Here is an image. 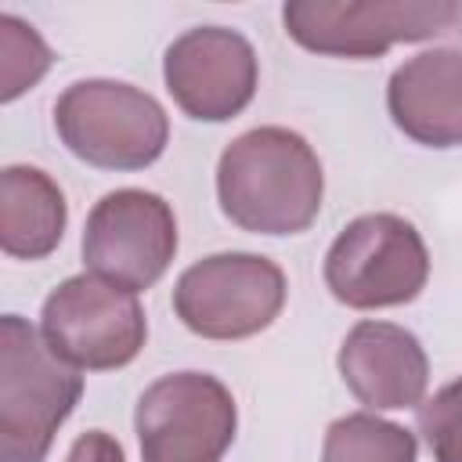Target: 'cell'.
<instances>
[{
  "label": "cell",
  "instance_id": "obj_6",
  "mask_svg": "<svg viewBox=\"0 0 462 462\" xmlns=\"http://www.w3.org/2000/svg\"><path fill=\"white\" fill-rule=\"evenodd\" d=\"M40 332L72 368L108 372L130 365L141 354L148 318L137 292L87 271L65 278L43 300Z\"/></svg>",
  "mask_w": 462,
  "mask_h": 462
},
{
  "label": "cell",
  "instance_id": "obj_17",
  "mask_svg": "<svg viewBox=\"0 0 462 462\" xmlns=\"http://www.w3.org/2000/svg\"><path fill=\"white\" fill-rule=\"evenodd\" d=\"M65 462H126V458H123V448L116 437H108L105 430H90V433L76 437Z\"/></svg>",
  "mask_w": 462,
  "mask_h": 462
},
{
  "label": "cell",
  "instance_id": "obj_2",
  "mask_svg": "<svg viewBox=\"0 0 462 462\" xmlns=\"http://www.w3.org/2000/svg\"><path fill=\"white\" fill-rule=\"evenodd\" d=\"M83 397V375L25 318H0V462H43Z\"/></svg>",
  "mask_w": 462,
  "mask_h": 462
},
{
  "label": "cell",
  "instance_id": "obj_4",
  "mask_svg": "<svg viewBox=\"0 0 462 462\" xmlns=\"http://www.w3.org/2000/svg\"><path fill=\"white\" fill-rule=\"evenodd\" d=\"M426 278V242L415 224L397 213H365L350 220L325 253V285L354 310L411 303Z\"/></svg>",
  "mask_w": 462,
  "mask_h": 462
},
{
  "label": "cell",
  "instance_id": "obj_15",
  "mask_svg": "<svg viewBox=\"0 0 462 462\" xmlns=\"http://www.w3.org/2000/svg\"><path fill=\"white\" fill-rule=\"evenodd\" d=\"M51 47L40 40V32L14 18L0 14V97L14 101L22 90L36 87L43 72L51 69Z\"/></svg>",
  "mask_w": 462,
  "mask_h": 462
},
{
  "label": "cell",
  "instance_id": "obj_12",
  "mask_svg": "<svg viewBox=\"0 0 462 462\" xmlns=\"http://www.w3.org/2000/svg\"><path fill=\"white\" fill-rule=\"evenodd\" d=\"M386 108L401 134L426 148L462 144V47H433L393 69Z\"/></svg>",
  "mask_w": 462,
  "mask_h": 462
},
{
  "label": "cell",
  "instance_id": "obj_8",
  "mask_svg": "<svg viewBox=\"0 0 462 462\" xmlns=\"http://www.w3.org/2000/svg\"><path fill=\"white\" fill-rule=\"evenodd\" d=\"M134 426L141 462H220L235 440L238 408L217 375L173 372L141 393Z\"/></svg>",
  "mask_w": 462,
  "mask_h": 462
},
{
  "label": "cell",
  "instance_id": "obj_11",
  "mask_svg": "<svg viewBox=\"0 0 462 462\" xmlns=\"http://www.w3.org/2000/svg\"><path fill=\"white\" fill-rule=\"evenodd\" d=\"M339 375L361 404L393 411L422 404L430 361L408 328L393 321H357L339 346Z\"/></svg>",
  "mask_w": 462,
  "mask_h": 462
},
{
  "label": "cell",
  "instance_id": "obj_14",
  "mask_svg": "<svg viewBox=\"0 0 462 462\" xmlns=\"http://www.w3.org/2000/svg\"><path fill=\"white\" fill-rule=\"evenodd\" d=\"M321 462H415V437L372 411H354L328 426Z\"/></svg>",
  "mask_w": 462,
  "mask_h": 462
},
{
  "label": "cell",
  "instance_id": "obj_16",
  "mask_svg": "<svg viewBox=\"0 0 462 462\" xmlns=\"http://www.w3.org/2000/svg\"><path fill=\"white\" fill-rule=\"evenodd\" d=\"M419 433L426 437L433 462H462V379L419 404Z\"/></svg>",
  "mask_w": 462,
  "mask_h": 462
},
{
  "label": "cell",
  "instance_id": "obj_5",
  "mask_svg": "<svg viewBox=\"0 0 462 462\" xmlns=\"http://www.w3.org/2000/svg\"><path fill=\"white\" fill-rule=\"evenodd\" d=\"M285 32L332 58H379L393 43H419L458 22L448 0H289Z\"/></svg>",
  "mask_w": 462,
  "mask_h": 462
},
{
  "label": "cell",
  "instance_id": "obj_10",
  "mask_svg": "<svg viewBox=\"0 0 462 462\" xmlns=\"http://www.w3.org/2000/svg\"><path fill=\"white\" fill-rule=\"evenodd\" d=\"M162 79L184 116L224 123L235 119L256 94V51L235 29L199 25L166 47Z\"/></svg>",
  "mask_w": 462,
  "mask_h": 462
},
{
  "label": "cell",
  "instance_id": "obj_1",
  "mask_svg": "<svg viewBox=\"0 0 462 462\" xmlns=\"http://www.w3.org/2000/svg\"><path fill=\"white\" fill-rule=\"evenodd\" d=\"M325 173L314 148L285 126L235 137L217 162V199L231 224L253 235H300L314 224Z\"/></svg>",
  "mask_w": 462,
  "mask_h": 462
},
{
  "label": "cell",
  "instance_id": "obj_3",
  "mask_svg": "<svg viewBox=\"0 0 462 462\" xmlns=\"http://www.w3.org/2000/svg\"><path fill=\"white\" fill-rule=\"evenodd\" d=\"M54 130L61 144L97 170H144L170 141L162 105L116 79H79L54 101Z\"/></svg>",
  "mask_w": 462,
  "mask_h": 462
},
{
  "label": "cell",
  "instance_id": "obj_18",
  "mask_svg": "<svg viewBox=\"0 0 462 462\" xmlns=\"http://www.w3.org/2000/svg\"><path fill=\"white\" fill-rule=\"evenodd\" d=\"M458 22H462V7H458Z\"/></svg>",
  "mask_w": 462,
  "mask_h": 462
},
{
  "label": "cell",
  "instance_id": "obj_13",
  "mask_svg": "<svg viewBox=\"0 0 462 462\" xmlns=\"http://www.w3.org/2000/svg\"><path fill=\"white\" fill-rule=\"evenodd\" d=\"M65 195L36 166L0 173V245L14 260H43L65 235Z\"/></svg>",
  "mask_w": 462,
  "mask_h": 462
},
{
  "label": "cell",
  "instance_id": "obj_7",
  "mask_svg": "<svg viewBox=\"0 0 462 462\" xmlns=\"http://www.w3.org/2000/svg\"><path fill=\"white\" fill-rule=\"evenodd\" d=\"M285 307V274L256 253H217L173 285V310L202 339H249Z\"/></svg>",
  "mask_w": 462,
  "mask_h": 462
},
{
  "label": "cell",
  "instance_id": "obj_9",
  "mask_svg": "<svg viewBox=\"0 0 462 462\" xmlns=\"http://www.w3.org/2000/svg\"><path fill=\"white\" fill-rule=\"evenodd\" d=\"M177 253V220L162 195L141 188L108 191L87 217L83 263L130 292L155 285Z\"/></svg>",
  "mask_w": 462,
  "mask_h": 462
}]
</instances>
